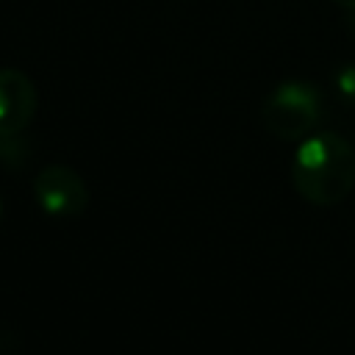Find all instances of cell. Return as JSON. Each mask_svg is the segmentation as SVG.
Masks as SVG:
<instances>
[{"label":"cell","mask_w":355,"mask_h":355,"mask_svg":"<svg viewBox=\"0 0 355 355\" xmlns=\"http://www.w3.org/2000/svg\"><path fill=\"white\" fill-rule=\"evenodd\" d=\"M36 114V86L14 67L0 69V139H17Z\"/></svg>","instance_id":"obj_4"},{"label":"cell","mask_w":355,"mask_h":355,"mask_svg":"<svg viewBox=\"0 0 355 355\" xmlns=\"http://www.w3.org/2000/svg\"><path fill=\"white\" fill-rule=\"evenodd\" d=\"M0 214H3V202H0Z\"/></svg>","instance_id":"obj_7"},{"label":"cell","mask_w":355,"mask_h":355,"mask_svg":"<svg viewBox=\"0 0 355 355\" xmlns=\"http://www.w3.org/2000/svg\"><path fill=\"white\" fill-rule=\"evenodd\" d=\"M33 197L53 219H75L89 208V189L83 178L64 164H50L33 178Z\"/></svg>","instance_id":"obj_3"},{"label":"cell","mask_w":355,"mask_h":355,"mask_svg":"<svg viewBox=\"0 0 355 355\" xmlns=\"http://www.w3.org/2000/svg\"><path fill=\"white\" fill-rule=\"evenodd\" d=\"M333 86L338 92V97L349 105H355V64H344L336 69L333 75Z\"/></svg>","instance_id":"obj_5"},{"label":"cell","mask_w":355,"mask_h":355,"mask_svg":"<svg viewBox=\"0 0 355 355\" xmlns=\"http://www.w3.org/2000/svg\"><path fill=\"white\" fill-rule=\"evenodd\" d=\"M336 6H341V8H347V11H355V0H333Z\"/></svg>","instance_id":"obj_6"},{"label":"cell","mask_w":355,"mask_h":355,"mask_svg":"<svg viewBox=\"0 0 355 355\" xmlns=\"http://www.w3.org/2000/svg\"><path fill=\"white\" fill-rule=\"evenodd\" d=\"M322 114V94L311 80H283L277 83L261 108V119L263 128L283 139V141H302L305 136H311V130L316 128Z\"/></svg>","instance_id":"obj_2"},{"label":"cell","mask_w":355,"mask_h":355,"mask_svg":"<svg viewBox=\"0 0 355 355\" xmlns=\"http://www.w3.org/2000/svg\"><path fill=\"white\" fill-rule=\"evenodd\" d=\"M291 183L311 205H338L355 189V147L333 133H311L291 161Z\"/></svg>","instance_id":"obj_1"}]
</instances>
